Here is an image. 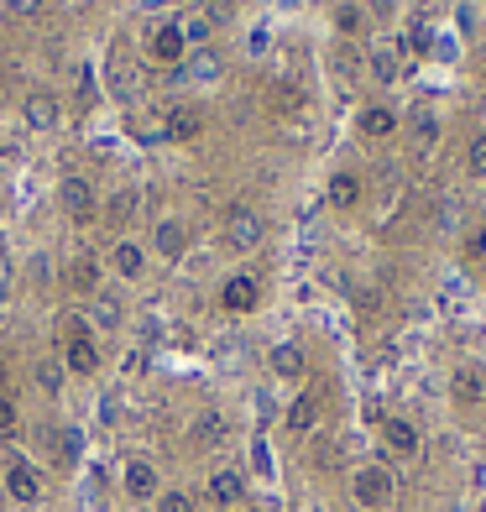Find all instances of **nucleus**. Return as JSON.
<instances>
[{
    "mask_svg": "<svg viewBox=\"0 0 486 512\" xmlns=\"http://www.w3.org/2000/svg\"><path fill=\"white\" fill-rule=\"evenodd\" d=\"M63 371H74V377H95L100 371V335L89 330V319H68L63 324Z\"/></svg>",
    "mask_w": 486,
    "mask_h": 512,
    "instance_id": "f257e3e1",
    "label": "nucleus"
},
{
    "mask_svg": "<svg viewBox=\"0 0 486 512\" xmlns=\"http://www.w3.org/2000/svg\"><path fill=\"white\" fill-rule=\"evenodd\" d=\"M351 497H356L361 512H387L392 497H398V481H392V471L382 460H366V465H356V476H351Z\"/></svg>",
    "mask_w": 486,
    "mask_h": 512,
    "instance_id": "f03ea898",
    "label": "nucleus"
},
{
    "mask_svg": "<svg viewBox=\"0 0 486 512\" xmlns=\"http://www.w3.org/2000/svg\"><path fill=\"white\" fill-rule=\"evenodd\" d=\"M0 492H6L16 507H37L42 502V471L27 455H6L0 460Z\"/></svg>",
    "mask_w": 486,
    "mask_h": 512,
    "instance_id": "7ed1b4c3",
    "label": "nucleus"
},
{
    "mask_svg": "<svg viewBox=\"0 0 486 512\" xmlns=\"http://www.w3.org/2000/svg\"><path fill=\"white\" fill-rule=\"evenodd\" d=\"M121 492H126L131 502H157V492H162V471H157L147 455H131V460L121 465Z\"/></svg>",
    "mask_w": 486,
    "mask_h": 512,
    "instance_id": "20e7f679",
    "label": "nucleus"
},
{
    "mask_svg": "<svg viewBox=\"0 0 486 512\" xmlns=\"http://www.w3.org/2000/svg\"><path fill=\"white\" fill-rule=\"evenodd\" d=\"M147 53H152V63H168V68H178L183 58H189V37H183V21L178 16L173 21H157L152 37H147Z\"/></svg>",
    "mask_w": 486,
    "mask_h": 512,
    "instance_id": "39448f33",
    "label": "nucleus"
},
{
    "mask_svg": "<svg viewBox=\"0 0 486 512\" xmlns=\"http://www.w3.org/2000/svg\"><path fill=\"white\" fill-rule=\"evenodd\" d=\"M262 241H267V225H262L257 209H230L225 215V246L230 251H257Z\"/></svg>",
    "mask_w": 486,
    "mask_h": 512,
    "instance_id": "423d86ee",
    "label": "nucleus"
},
{
    "mask_svg": "<svg viewBox=\"0 0 486 512\" xmlns=\"http://www.w3.org/2000/svg\"><path fill=\"white\" fill-rule=\"evenodd\" d=\"M382 445H387L392 460H419L424 434H419V424H413V418H382Z\"/></svg>",
    "mask_w": 486,
    "mask_h": 512,
    "instance_id": "0eeeda50",
    "label": "nucleus"
},
{
    "mask_svg": "<svg viewBox=\"0 0 486 512\" xmlns=\"http://www.w3.org/2000/svg\"><path fill=\"white\" fill-rule=\"evenodd\" d=\"M147 256H152V251H147L142 241L121 236V241L110 246V256H105V262H110V272L121 277V283H142V277H147Z\"/></svg>",
    "mask_w": 486,
    "mask_h": 512,
    "instance_id": "6e6552de",
    "label": "nucleus"
},
{
    "mask_svg": "<svg viewBox=\"0 0 486 512\" xmlns=\"http://www.w3.org/2000/svg\"><path fill=\"white\" fill-rule=\"evenodd\" d=\"M366 74H372L382 89L403 79V48H398V37H377L372 42V53H366Z\"/></svg>",
    "mask_w": 486,
    "mask_h": 512,
    "instance_id": "1a4fd4ad",
    "label": "nucleus"
},
{
    "mask_svg": "<svg viewBox=\"0 0 486 512\" xmlns=\"http://www.w3.org/2000/svg\"><path fill=\"white\" fill-rule=\"evenodd\" d=\"M63 209L74 225H95L100 220V194L89 189V178H63Z\"/></svg>",
    "mask_w": 486,
    "mask_h": 512,
    "instance_id": "9d476101",
    "label": "nucleus"
},
{
    "mask_svg": "<svg viewBox=\"0 0 486 512\" xmlns=\"http://www.w3.org/2000/svg\"><path fill=\"white\" fill-rule=\"evenodd\" d=\"M257 304H262L257 277H251V272H230L225 288H220V309H225V314H251Z\"/></svg>",
    "mask_w": 486,
    "mask_h": 512,
    "instance_id": "9b49d317",
    "label": "nucleus"
},
{
    "mask_svg": "<svg viewBox=\"0 0 486 512\" xmlns=\"http://www.w3.org/2000/svg\"><path fill=\"white\" fill-rule=\"evenodd\" d=\"M147 251H157L162 262H178L183 251H189V225H183L178 215H162L157 225H152V246Z\"/></svg>",
    "mask_w": 486,
    "mask_h": 512,
    "instance_id": "f8f14e48",
    "label": "nucleus"
},
{
    "mask_svg": "<svg viewBox=\"0 0 486 512\" xmlns=\"http://www.w3.org/2000/svg\"><path fill=\"white\" fill-rule=\"evenodd\" d=\"M162 136H168L173 147L199 142V136H204V110H199V105H173L168 121H162Z\"/></svg>",
    "mask_w": 486,
    "mask_h": 512,
    "instance_id": "ddd939ff",
    "label": "nucleus"
},
{
    "mask_svg": "<svg viewBox=\"0 0 486 512\" xmlns=\"http://www.w3.org/2000/svg\"><path fill=\"white\" fill-rule=\"evenodd\" d=\"M267 366H272V377H277V382H304L309 356H304V345H298V340H277V345H272V356H267Z\"/></svg>",
    "mask_w": 486,
    "mask_h": 512,
    "instance_id": "4468645a",
    "label": "nucleus"
},
{
    "mask_svg": "<svg viewBox=\"0 0 486 512\" xmlns=\"http://www.w3.org/2000/svg\"><path fill=\"white\" fill-rule=\"evenodd\" d=\"M450 398L460 408H481L486 403V371L481 366H455L450 371Z\"/></svg>",
    "mask_w": 486,
    "mask_h": 512,
    "instance_id": "2eb2a0df",
    "label": "nucleus"
},
{
    "mask_svg": "<svg viewBox=\"0 0 486 512\" xmlns=\"http://www.w3.org/2000/svg\"><path fill=\"white\" fill-rule=\"evenodd\" d=\"M21 110H27V126L32 131H58V121H63V100L53 95V89H32Z\"/></svg>",
    "mask_w": 486,
    "mask_h": 512,
    "instance_id": "dca6fc26",
    "label": "nucleus"
},
{
    "mask_svg": "<svg viewBox=\"0 0 486 512\" xmlns=\"http://www.w3.org/2000/svg\"><path fill=\"white\" fill-rule=\"evenodd\" d=\"M89 330H95V335H115V330H121V324H126V304H121V298H115V293H95V298H89Z\"/></svg>",
    "mask_w": 486,
    "mask_h": 512,
    "instance_id": "f3484780",
    "label": "nucleus"
},
{
    "mask_svg": "<svg viewBox=\"0 0 486 512\" xmlns=\"http://www.w3.org/2000/svg\"><path fill=\"white\" fill-rule=\"evenodd\" d=\"M210 502H215V507H241V502H246V476L236 471V465H220V471H210Z\"/></svg>",
    "mask_w": 486,
    "mask_h": 512,
    "instance_id": "a211bd4d",
    "label": "nucleus"
},
{
    "mask_svg": "<svg viewBox=\"0 0 486 512\" xmlns=\"http://www.w3.org/2000/svg\"><path fill=\"white\" fill-rule=\"evenodd\" d=\"M100 272H105L100 256H95V251H79L74 262H68V277H63V283L74 288V293H89V298H95V293H100Z\"/></svg>",
    "mask_w": 486,
    "mask_h": 512,
    "instance_id": "6ab92c4d",
    "label": "nucleus"
},
{
    "mask_svg": "<svg viewBox=\"0 0 486 512\" xmlns=\"http://www.w3.org/2000/svg\"><path fill=\"white\" fill-rule=\"evenodd\" d=\"M283 424H288V434H314L319 429V392H298V398L288 403V413H283Z\"/></svg>",
    "mask_w": 486,
    "mask_h": 512,
    "instance_id": "aec40b11",
    "label": "nucleus"
},
{
    "mask_svg": "<svg viewBox=\"0 0 486 512\" xmlns=\"http://www.w3.org/2000/svg\"><path fill=\"white\" fill-rule=\"evenodd\" d=\"M356 131L366 136V142H387V136L398 131V110H392V105H366L356 115Z\"/></svg>",
    "mask_w": 486,
    "mask_h": 512,
    "instance_id": "412c9836",
    "label": "nucleus"
},
{
    "mask_svg": "<svg viewBox=\"0 0 486 512\" xmlns=\"http://www.w3.org/2000/svg\"><path fill=\"white\" fill-rule=\"evenodd\" d=\"M408 142H413V152L419 157H429L434 147H439V121L429 110H413V121H408Z\"/></svg>",
    "mask_w": 486,
    "mask_h": 512,
    "instance_id": "4be33fe9",
    "label": "nucleus"
},
{
    "mask_svg": "<svg viewBox=\"0 0 486 512\" xmlns=\"http://www.w3.org/2000/svg\"><path fill=\"white\" fill-rule=\"evenodd\" d=\"M183 79L215 84V79H220V53H215V48H194V53H189V68H183Z\"/></svg>",
    "mask_w": 486,
    "mask_h": 512,
    "instance_id": "5701e85b",
    "label": "nucleus"
},
{
    "mask_svg": "<svg viewBox=\"0 0 486 512\" xmlns=\"http://www.w3.org/2000/svg\"><path fill=\"white\" fill-rule=\"evenodd\" d=\"M324 199H330L335 209H356V204H361V178H356V173H335V178H330V194H324Z\"/></svg>",
    "mask_w": 486,
    "mask_h": 512,
    "instance_id": "b1692460",
    "label": "nucleus"
},
{
    "mask_svg": "<svg viewBox=\"0 0 486 512\" xmlns=\"http://www.w3.org/2000/svg\"><path fill=\"white\" fill-rule=\"evenodd\" d=\"M189 439H194V445H220V439H225V418L215 408H204L194 424H189Z\"/></svg>",
    "mask_w": 486,
    "mask_h": 512,
    "instance_id": "393cba45",
    "label": "nucleus"
},
{
    "mask_svg": "<svg viewBox=\"0 0 486 512\" xmlns=\"http://www.w3.org/2000/svg\"><path fill=\"white\" fill-rule=\"evenodd\" d=\"M335 32L340 37H361L366 32V6H361V0H340V6H335Z\"/></svg>",
    "mask_w": 486,
    "mask_h": 512,
    "instance_id": "a878e982",
    "label": "nucleus"
},
{
    "mask_svg": "<svg viewBox=\"0 0 486 512\" xmlns=\"http://www.w3.org/2000/svg\"><path fill=\"white\" fill-rule=\"evenodd\" d=\"M63 377H68L63 356H42V361H37V387L48 392V398H58V392H63Z\"/></svg>",
    "mask_w": 486,
    "mask_h": 512,
    "instance_id": "bb28decb",
    "label": "nucleus"
},
{
    "mask_svg": "<svg viewBox=\"0 0 486 512\" xmlns=\"http://www.w3.org/2000/svg\"><path fill=\"white\" fill-rule=\"evenodd\" d=\"M136 209H142V194H136V189H121V194H115V204H110V225L126 230V220H136Z\"/></svg>",
    "mask_w": 486,
    "mask_h": 512,
    "instance_id": "cd10ccee",
    "label": "nucleus"
},
{
    "mask_svg": "<svg viewBox=\"0 0 486 512\" xmlns=\"http://www.w3.org/2000/svg\"><path fill=\"white\" fill-rule=\"evenodd\" d=\"M152 512H199V507H194V497L183 492V486H162L157 502H152Z\"/></svg>",
    "mask_w": 486,
    "mask_h": 512,
    "instance_id": "c85d7f7f",
    "label": "nucleus"
},
{
    "mask_svg": "<svg viewBox=\"0 0 486 512\" xmlns=\"http://www.w3.org/2000/svg\"><path fill=\"white\" fill-rule=\"evenodd\" d=\"M53 445H58V460H63V465H79V455H84L79 429H58V434H53Z\"/></svg>",
    "mask_w": 486,
    "mask_h": 512,
    "instance_id": "c756f323",
    "label": "nucleus"
},
{
    "mask_svg": "<svg viewBox=\"0 0 486 512\" xmlns=\"http://www.w3.org/2000/svg\"><path fill=\"white\" fill-rule=\"evenodd\" d=\"M95 105H100V79L89 63H79V110H95Z\"/></svg>",
    "mask_w": 486,
    "mask_h": 512,
    "instance_id": "7c9ffc66",
    "label": "nucleus"
},
{
    "mask_svg": "<svg viewBox=\"0 0 486 512\" xmlns=\"http://www.w3.org/2000/svg\"><path fill=\"white\" fill-rule=\"evenodd\" d=\"M178 21H183V37H189V53H194V48H204V42H210V32H215L204 16H178Z\"/></svg>",
    "mask_w": 486,
    "mask_h": 512,
    "instance_id": "2f4dec72",
    "label": "nucleus"
},
{
    "mask_svg": "<svg viewBox=\"0 0 486 512\" xmlns=\"http://www.w3.org/2000/svg\"><path fill=\"white\" fill-rule=\"evenodd\" d=\"M466 168H471V178H486V131H476V136H471V147H466Z\"/></svg>",
    "mask_w": 486,
    "mask_h": 512,
    "instance_id": "473e14b6",
    "label": "nucleus"
},
{
    "mask_svg": "<svg viewBox=\"0 0 486 512\" xmlns=\"http://www.w3.org/2000/svg\"><path fill=\"white\" fill-rule=\"evenodd\" d=\"M361 63H366V58H361L356 48H335V74H340V79H356Z\"/></svg>",
    "mask_w": 486,
    "mask_h": 512,
    "instance_id": "72a5a7b5",
    "label": "nucleus"
},
{
    "mask_svg": "<svg viewBox=\"0 0 486 512\" xmlns=\"http://www.w3.org/2000/svg\"><path fill=\"white\" fill-rule=\"evenodd\" d=\"M230 16H236V0H210V11H204V21H210V27H225Z\"/></svg>",
    "mask_w": 486,
    "mask_h": 512,
    "instance_id": "f704fd0d",
    "label": "nucleus"
},
{
    "mask_svg": "<svg viewBox=\"0 0 486 512\" xmlns=\"http://www.w3.org/2000/svg\"><path fill=\"white\" fill-rule=\"evenodd\" d=\"M455 53H460V42H455L450 32H439V37H434V58H439V63H455Z\"/></svg>",
    "mask_w": 486,
    "mask_h": 512,
    "instance_id": "c9c22d12",
    "label": "nucleus"
},
{
    "mask_svg": "<svg viewBox=\"0 0 486 512\" xmlns=\"http://www.w3.org/2000/svg\"><path fill=\"white\" fill-rule=\"evenodd\" d=\"M251 465H257L262 476H272V450H267V439H251Z\"/></svg>",
    "mask_w": 486,
    "mask_h": 512,
    "instance_id": "e433bc0d",
    "label": "nucleus"
},
{
    "mask_svg": "<svg viewBox=\"0 0 486 512\" xmlns=\"http://www.w3.org/2000/svg\"><path fill=\"white\" fill-rule=\"evenodd\" d=\"M398 0H366V21H392Z\"/></svg>",
    "mask_w": 486,
    "mask_h": 512,
    "instance_id": "4c0bfd02",
    "label": "nucleus"
},
{
    "mask_svg": "<svg viewBox=\"0 0 486 512\" xmlns=\"http://www.w3.org/2000/svg\"><path fill=\"white\" fill-rule=\"evenodd\" d=\"M11 434H16V403L0 398V439H11Z\"/></svg>",
    "mask_w": 486,
    "mask_h": 512,
    "instance_id": "58836bf2",
    "label": "nucleus"
},
{
    "mask_svg": "<svg viewBox=\"0 0 486 512\" xmlns=\"http://www.w3.org/2000/svg\"><path fill=\"white\" fill-rule=\"evenodd\" d=\"M42 6H48V0H6V11H11V16H21V21H27V16H37Z\"/></svg>",
    "mask_w": 486,
    "mask_h": 512,
    "instance_id": "ea45409f",
    "label": "nucleus"
},
{
    "mask_svg": "<svg viewBox=\"0 0 486 512\" xmlns=\"http://www.w3.org/2000/svg\"><path fill=\"white\" fill-rule=\"evenodd\" d=\"M32 277H37V288H48V277H53L48 256H32Z\"/></svg>",
    "mask_w": 486,
    "mask_h": 512,
    "instance_id": "a19ab883",
    "label": "nucleus"
},
{
    "mask_svg": "<svg viewBox=\"0 0 486 512\" xmlns=\"http://www.w3.org/2000/svg\"><path fill=\"white\" fill-rule=\"evenodd\" d=\"M466 251H471V262H486V225L471 236V246H466Z\"/></svg>",
    "mask_w": 486,
    "mask_h": 512,
    "instance_id": "79ce46f5",
    "label": "nucleus"
},
{
    "mask_svg": "<svg viewBox=\"0 0 486 512\" xmlns=\"http://www.w3.org/2000/svg\"><path fill=\"white\" fill-rule=\"evenodd\" d=\"M6 298H11V288H0V314H6Z\"/></svg>",
    "mask_w": 486,
    "mask_h": 512,
    "instance_id": "37998d69",
    "label": "nucleus"
},
{
    "mask_svg": "<svg viewBox=\"0 0 486 512\" xmlns=\"http://www.w3.org/2000/svg\"><path fill=\"white\" fill-rule=\"evenodd\" d=\"M481 512H486V507H481Z\"/></svg>",
    "mask_w": 486,
    "mask_h": 512,
    "instance_id": "c03bdc74",
    "label": "nucleus"
}]
</instances>
